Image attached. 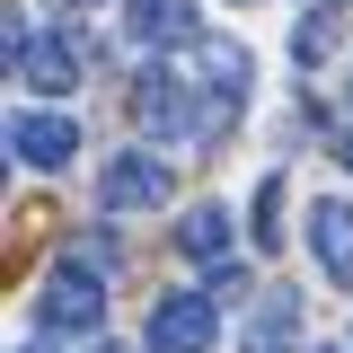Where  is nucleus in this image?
<instances>
[{
  "label": "nucleus",
  "instance_id": "7ed1b4c3",
  "mask_svg": "<svg viewBox=\"0 0 353 353\" xmlns=\"http://www.w3.org/2000/svg\"><path fill=\"white\" fill-rule=\"evenodd\" d=\"M168 194H176V176H168V159H150V150H115L106 176H97V203H106V212H159Z\"/></svg>",
  "mask_w": 353,
  "mask_h": 353
},
{
  "label": "nucleus",
  "instance_id": "9b49d317",
  "mask_svg": "<svg viewBox=\"0 0 353 353\" xmlns=\"http://www.w3.org/2000/svg\"><path fill=\"white\" fill-rule=\"evenodd\" d=\"M292 345H301V301L274 292V301L256 309V327H248V345H239V353H292Z\"/></svg>",
  "mask_w": 353,
  "mask_h": 353
},
{
  "label": "nucleus",
  "instance_id": "6e6552de",
  "mask_svg": "<svg viewBox=\"0 0 353 353\" xmlns=\"http://www.w3.org/2000/svg\"><path fill=\"white\" fill-rule=\"evenodd\" d=\"M194 62H203V88H212V115L230 124V115L248 106V53L221 44V36H203V44H194Z\"/></svg>",
  "mask_w": 353,
  "mask_h": 353
},
{
  "label": "nucleus",
  "instance_id": "2eb2a0df",
  "mask_svg": "<svg viewBox=\"0 0 353 353\" xmlns=\"http://www.w3.org/2000/svg\"><path fill=\"white\" fill-rule=\"evenodd\" d=\"M345 97H353V80H345Z\"/></svg>",
  "mask_w": 353,
  "mask_h": 353
},
{
  "label": "nucleus",
  "instance_id": "1a4fd4ad",
  "mask_svg": "<svg viewBox=\"0 0 353 353\" xmlns=\"http://www.w3.org/2000/svg\"><path fill=\"white\" fill-rule=\"evenodd\" d=\"M176 248L194 265H212V274H230V248H239V230H230V203H203V212L176 221Z\"/></svg>",
  "mask_w": 353,
  "mask_h": 353
},
{
  "label": "nucleus",
  "instance_id": "f257e3e1",
  "mask_svg": "<svg viewBox=\"0 0 353 353\" xmlns=\"http://www.w3.org/2000/svg\"><path fill=\"white\" fill-rule=\"evenodd\" d=\"M36 318L53 336H97V327H106V283H97V265L62 256L44 274V292H36Z\"/></svg>",
  "mask_w": 353,
  "mask_h": 353
},
{
  "label": "nucleus",
  "instance_id": "39448f33",
  "mask_svg": "<svg viewBox=\"0 0 353 353\" xmlns=\"http://www.w3.org/2000/svg\"><path fill=\"white\" fill-rule=\"evenodd\" d=\"M9 71L36 88V97H71V88H80V36H71V27H53V36L18 44V53H9Z\"/></svg>",
  "mask_w": 353,
  "mask_h": 353
},
{
  "label": "nucleus",
  "instance_id": "ddd939ff",
  "mask_svg": "<svg viewBox=\"0 0 353 353\" xmlns=\"http://www.w3.org/2000/svg\"><path fill=\"white\" fill-rule=\"evenodd\" d=\"M336 159H345V168H353V132H336Z\"/></svg>",
  "mask_w": 353,
  "mask_h": 353
},
{
  "label": "nucleus",
  "instance_id": "0eeeda50",
  "mask_svg": "<svg viewBox=\"0 0 353 353\" xmlns=\"http://www.w3.org/2000/svg\"><path fill=\"white\" fill-rule=\"evenodd\" d=\"M309 248H318V265L353 292V203L345 194H318V203H309Z\"/></svg>",
  "mask_w": 353,
  "mask_h": 353
},
{
  "label": "nucleus",
  "instance_id": "20e7f679",
  "mask_svg": "<svg viewBox=\"0 0 353 353\" xmlns=\"http://www.w3.org/2000/svg\"><path fill=\"white\" fill-rule=\"evenodd\" d=\"M132 115H141V132L150 141H203V115H194V97H185V80L176 71H141V88H132Z\"/></svg>",
  "mask_w": 353,
  "mask_h": 353
},
{
  "label": "nucleus",
  "instance_id": "f03ea898",
  "mask_svg": "<svg viewBox=\"0 0 353 353\" xmlns=\"http://www.w3.org/2000/svg\"><path fill=\"white\" fill-rule=\"evenodd\" d=\"M150 353H212L221 336V301L212 292H168V301H150Z\"/></svg>",
  "mask_w": 353,
  "mask_h": 353
},
{
  "label": "nucleus",
  "instance_id": "9d476101",
  "mask_svg": "<svg viewBox=\"0 0 353 353\" xmlns=\"http://www.w3.org/2000/svg\"><path fill=\"white\" fill-rule=\"evenodd\" d=\"M124 27L141 44H185L194 36V0H124Z\"/></svg>",
  "mask_w": 353,
  "mask_h": 353
},
{
  "label": "nucleus",
  "instance_id": "423d86ee",
  "mask_svg": "<svg viewBox=\"0 0 353 353\" xmlns=\"http://www.w3.org/2000/svg\"><path fill=\"white\" fill-rule=\"evenodd\" d=\"M9 150H18L27 168H62V159L80 150V124H71V115H36V106H18V115H9Z\"/></svg>",
  "mask_w": 353,
  "mask_h": 353
},
{
  "label": "nucleus",
  "instance_id": "f8f14e48",
  "mask_svg": "<svg viewBox=\"0 0 353 353\" xmlns=\"http://www.w3.org/2000/svg\"><path fill=\"white\" fill-rule=\"evenodd\" d=\"M336 27H345V18H336V9H318V18L301 27V36H292V62H327V44H336Z\"/></svg>",
  "mask_w": 353,
  "mask_h": 353
},
{
  "label": "nucleus",
  "instance_id": "4468645a",
  "mask_svg": "<svg viewBox=\"0 0 353 353\" xmlns=\"http://www.w3.org/2000/svg\"><path fill=\"white\" fill-rule=\"evenodd\" d=\"M27 353H44V345H27Z\"/></svg>",
  "mask_w": 353,
  "mask_h": 353
}]
</instances>
